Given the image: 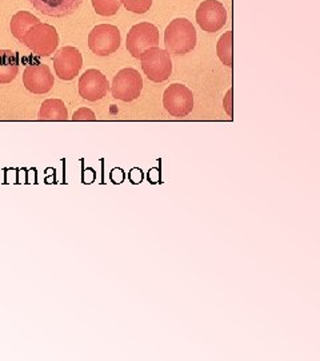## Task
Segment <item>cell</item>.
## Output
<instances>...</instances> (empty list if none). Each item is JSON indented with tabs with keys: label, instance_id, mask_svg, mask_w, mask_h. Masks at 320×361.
<instances>
[{
	"label": "cell",
	"instance_id": "obj_1",
	"mask_svg": "<svg viewBox=\"0 0 320 361\" xmlns=\"http://www.w3.org/2000/svg\"><path fill=\"white\" fill-rule=\"evenodd\" d=\"M196 42V30L187 18L174 19L165 31L166 51L169 55H186L195 49Z\"/></svg>",
	"mask_w": 320,
	"mask_h": 361
},
{
	"label": "cell",
	"instance_id": "obj_2",
	"mask_svg": "<svg viewBox=\"0 0 320 361\" xmlns=\"http://www.w3.org/2000/svg\"><path fill=\"white\" fill-rule=\"evenodd\" d=\"M20 42L39 56H51L59 44V35L53 26L38 23L27 31Z\"/></svg>",
	"mask_w": 320,
	"mask_h": 361
},
{
	"label": "cell",
	"instance_id": "obj_3",
	"mask_svg": "<svg viewBox=\"0 0 320 361\" xmlns=\"http://www.w3.org/2000/svg\"><path fill=\"white\" fill-rule=\"evenodd\" d=\"M141 68L147 78L155 82L162 83L172 74L171 55L159 47H153L141 55Z\"/></svg>",
	"mask_w": 320,
	"mask_h": 361
},
{
	"label": "cell",
	"instance_id": "obj_4",
	"mask_svg": "<svg viewBox=\"0 0 320 361\" xmlns=\"http://www.w3.org/2000/svg\"><path fill=\"white\" fill-rule=\"evenodd\" d=\"M143 79L138 70L123 68L113 79V97L123 102H132L141 97Z\"/></svg>",
	"mask_w": 320,
	"mask_h": 361
},
{
	"label": "cell",
	"instance_id": "obj_5",
	"mask_svg": "<svg viewBox=\"0 0 320 361\" xmlns=\"http://www.w3.org/2000/svg\"><path fill=\"white\" fill-rule=\"evenodd\" d=\"M158 44H159V30L153 23L143 22L131 27L127 35L126 47L134 58L139 59L143 52L148 49L158 47Z\"/></svg>",
	"mask_w": 320,
	"mask_h": 361
},
{
	"label": "cell",
	"instance_id": "obj_6",
	"mask_svg": "<svg viewBox=\"0 0 320 361\" xmlns=\"http://www.w3.org/2000/svg\"><path fill=\"white\" fill-rule=\"evenodd\" d=\"M122 43L120 30L113 25L94 27L89 35V47L98 56H108L117 51Z\"/></svg>",
	"mask_w": 320,
	"mask_h": 361
},
{
	"label": "cell",
	"instance_id": "obj_7",
	"mask_svg": "<svg viewBox=\"0 0 320 361\" xmlns=\"http://www.w3.org/2000/svg\"><path fill=\"white\" fill-rule=\"evenodd\" d=\"M163 106L169 116L177 118L188 116L193 110V94L187 86L174 83L163 94Z\"/></svg>",
	"mask_w": 320,
	"mask_h": 361
},
{
	"label": "cell",
	"instance_id": "obj_8",
	"mask_svg": "<svg viewBox=\"0 0 320 361\" xmlns=\"http://www.w3.org/2000/svg\"><path fill=\"white\" fill-rule=\"evenodd\" d=\"M196 22L205 32H218L227 23V10L218 0H205L196 10Z\"/></svg>",
	"mask_w": 320,
	"mask_h": 361
},
{
	"label": "cell",
	"instance_id": "obj_9",
	"mask_svg": "<svg viewBox=\"0 0 320 361\" xmlns=\"http://www.w3.org/2000/svg\"><path fill=\"white\" fill-rule=\"evenodd\" d=\"M110 90V83L102 71L90 68L79 79V94L83 99L96 102L103 99Z\"/></svg>",
	"mask_w": 320,
	"mask_h": 361
},
{
	"label": "cell",
	"instance_id": "obj_10",
	"mask_svg": "<svg viewBox=\"0 0 320 361\" xmlns=\"http://www.w3.org/2000/svg\"><path fill=\"white\" fill-rule=\"evenodd\" d=\"M83 66V56L77 47L67 46L60 49L53 56L55 74L62 80H72L79 75Z\"/></svg>",
	"mask_w": 320,
	"mask_h": 361
},
{
	"label": "cell",
	"instance_id": "obj_11",
	"mask_svg": "<svg viewBox=\"0 0 320 361\" xmlns=\"http://www.w3.org/2000/svg\"><path fill=\"white\" fill-rule=\"evenodd\" d=\"M23 83L32 94H47L53 87L55 79L49 66L32 65L25 70Z\"/></svg>",
	"mask_w": 320,
	"mask_h": 361
},
{
	"label": "cell",
	"instance_id": "obj_12",
	"mask_svg": "<svg viewBox=\"0 0 320 361\" xmlns=\"http://www.w3.org/2000/svg\"><path fill=\"white\" fill-rule=\"evenodd\" d=\"M38 11L47 16L64 18L75 13L83 0H28Z\"/></svg>",
	"mask_w": 320,
	"mask_h": 361
},
{
	"label": "cell",
	"instance_id": "obj_13",
	"mask_svg": "<svg viewBox=\"0 0 320 361\" xmlns=\"http://www.w3.org/2000/svg\"><path fill=\"white\" fill-rule=\"evenodd\" d=\"M19 73L18 55L11 50H0V83H10Z\"/></svg>",
	"mask_w": 320,
	"mask_h": 361
},
{
	"label": "cell",
	"instance_id": "obj_14",
	"mask_svg": "<svg viewBox=\"0 0 320 361\" xmlns=\"http://www.w3.org/2000/svg\"><path fill=\"white\" fill-rule=\"evenodd\" d=\"M38 119L40 121H67L68 110L60 99H47L39 110Z\"/></svg>",
	"mask_w": 320,
	"mask_h": 361
},
{
	"label": "cell",
	"instance_id": "obj_15",
	"mask_svg": "<svg viewBox=\"0 0 320 361\" xmlns=\"http://www.w3.org/2000/svg\"><path fill=\"white\" fill-rule=\"evenodd\" d=\"M40 23L38 18L35 15H32L28 11H19V13H15L13 18H11V22H10V30H11V34H13L15 38L18 40L23 38L27 34V31L35 25Z\"/></svg>",
	"mask_w": 320,
	"mask_h": 361
},
{
	"label": "cell",
	"instance_id": "obj_16",
	"mask_svg": "<svg viewBox=\"0 0 320 361\" xmlns=\"http://www.w3.org/2000/svg\"><path fill=\"white\" fill-rule=\"evenodd\" d=\"M233 32L227 31L224 32L217 44V54H218L220 62L227 67H232L233 65Z\"/></svg>",
	"mask_w": 320,
	"mask_h": 361
},
{
	"label": "cell",
	"instance_id": "obj_17",
	"mask_svg": "<svg viewBox=\"0 0 320 361\" xmlns=\"http://www.w3.org/2000/svg\"><path fill=\"white\" fill-rule=\"evenodd\" d=\"M94 10L101 16H113L122 7L120 0H91Z\"/></svg>",
	"mask_w": 320,
	"mask_h": 361
},
{
	"label": "cell",
	"instance_id": "obj_18",
	"mask_svg": "<svg viewBox=\"0 0 320 361\" xmlns=\"http://www.w3.org/2000/svg\"><path fill=\"white\" fill-rule=\"evenodd\" d=\"M120 3L127 8L128 11L139 13V15L150 11L153 6V0H120Z\"/></svg>",
	"mask_w": 320,
	"mask_h": 361
},
{
	"label": "cell",
	"instance_id": "obj_19",
	"mask_svg": "<svg viewBox=\"0 0 320 361\" xmlns=\"http://www.w3.org/2000/svg\"><path fill=\"white\" fill-rule=\"evenodd\" d=\"M95 119H96L95 113L89 107L79 109L72 116V121H95Z\"/></svg>",
	"mask_w": 320,
	"mask_h": 361
},
{
	"label": "cell",
	"instance_id": "obj_20",
	"mask_svg": "<svg viewBox=\"0 0 320 361\" xmlns=\"http://www.w3.org/2000/svg\"><path fill=\"white\" fill-rule=\"evenodd\" d=\"M232 94H233V90L230 89V90L227 91V94H226V97H224V99H223L224 111H226L231 118L233 116V97H232Z\"/></svg>",
	"mask_w": 320,
	"mask_h": 361
}]
</instances>
